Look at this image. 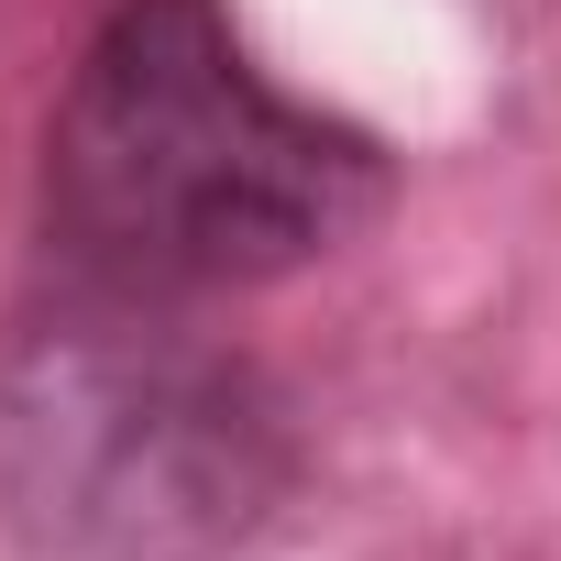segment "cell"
I'll return each instance as SVG.
<instances>
[{
  "label": "cell",
  "mask_w": 561,
  "mask_h": 561,
  "mask_svg": "<svg viewBox=\"0 0 561 561\" xmlns=\"http://www.w3.org/2000/svg\"><path fill=\"white\" fill-rule=\"evenodd\" d=\"M386 209V154L287 100L220 0H111L45 122V242L67 287L231 298L298 275Z\"/></svg>",
  "instance_id": "obj_1"
},
{
  "label": "cell",
  "mask_w": 561,
  "mask_h": 561,
  "mask_svg": "<svg viewBox=\"0 0 561 561\" xmlns=\"http://www.w3.org/2000/svg\"><path fill=\"white\" fill-rule=\"evenodd\" d=\"M287 495V397L176 309L78 287L0 331V539L23 561H242Z\"/></svg>",
  "instance_id": "obj_2"
}]
</instances>
